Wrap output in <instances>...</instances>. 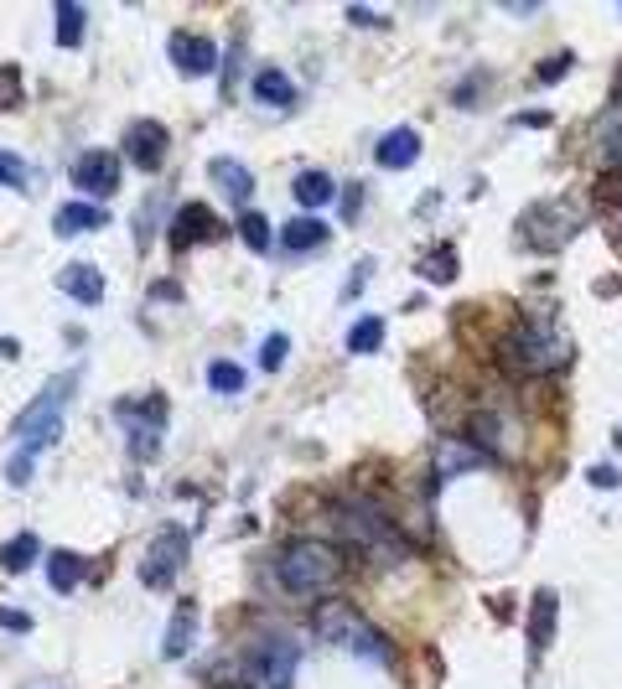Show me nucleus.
<instances>
[{"label": "nucleus", "instance_id": "1", "mask_svg": "<svg viewBox=\"0 0 622 689\" xmlns=\"http://www.w3.org/2000/svg\"><path fill=\"white\" fill-rule=\"evenodd\" d=\"M275 585L286 591V597L296 601H312V597H327L337 581H343V570H348V560H343V550L327 540H286L280 550H275Z\"/></svg>", "mask_w": 622, "mask_h": 689}, {"label": "nucleus", "instance_id": "2", "mask_svg": "<svg viewBox=\"0 0 622 689\" xmlns=\"http://www.w3.org/2000/svg\"><path fill=\"white\" fill-rule=\"evenodd\" d=\"M337 529H343L348 550H358L364 560H374V565H399V560L411 554V544H405L399 524L379 509V503H368V498L343 503V509H337Z\"/></svg>", "mask_w": 622, "mask_h": 689}, {"label": "nucleus", "instance_id": "3", "mask_svg": "<svg viewBox=\"0 0 622 689\" xmlns=\"http://www.w3.org/2000/svg\"><path fill=\"white\" fill-rule=\"evenodd\" d=\"M312 632H317L322 643L343 648L353 659L364 663H389V638H384L374 622H368L358 607L348 601H317V612H312Z\"/></svg>", "mask_w": 622, "mask_h": 689}, {"label": "nucleus", "instance_id": "4", "mask_svg": "<svg viewBox=\"0 0 622 689\" xmlns=\"http://www.w3.org/2000/svg\"><path fill=\"white\" fill-rule=\"evenodd\" d=\"M571 343L555 322H519L509 337H503V368L509 374H550L561 368Z\"/></svg>", "mask_w": 622, "mask_h": 689}, {"label": "nucleus", "instance_id": "5", "mask_svg": "<svg viewBox=\"0 0 622 689\" xmlns=\"http://www.w3.org/2000/svg\"><path fill=\"white\" fill-rule=\"evenodd\" d=\"M296 663H302V648L290 643L286 632H265L239 659V689H290Z\"/></svg>", "mask_w": 622, "mask_h": 689}, {"label": "nucleus", "instance_id": "6", "mask_svg": "<svg viewBox=\"0 0 622 689\" xmlns=\"http://www.w3.org/2000/svg\"><path fill=\"white\" fill-rule=\"evenodd\" d=\"M78 378H58V384H47L37 400H31L27 410H21V420H16V435H21V446L37 451V446H52L62 431V405H68V394H73Z\"/></svg>", "mask_w": 622, "mask_h": 689}, {"label": "nucleus", "instance_id": "7", "mask_svg": "<svg viewBox=\"0 0 622 689\" xmlns=\"http://www.w3.org/2000/svg\"><path fill=\"white\" fill-rule=\"evenodd\" d=\"M519 234H524V244H530V249L555 255L561 244H571L581 234V213L571 208V203H534V208L524 213Z\"/></svg>", "mask_w": 622, "mask_h": 689}, {"label": "nucleus", "instance_id": "8", "mask_svg": "<svg viewBox=\"0 0 622 689\" xmlns=\"http://www.w3.org/2000/svg\"><path fill=\"white\" fill-rule=\"evenodd\" d=\"M182 560H187V534L182 529H161L151 550H146V560H140V581L151 591H167L177 581V570H182Z\"/></svg>", "mask_w": 622, "mask_h": 689}, {"label": "nucleus", "instance_id": "9", "mask_svg": "<svg viewBox=\"0 0 622 689\" xmlns=\"http://www.w3.org/2000/svg\"><path fill=\"white\" fill-rule=\"evenodd\" d=\"M208 239H224L218 213H213L208 203H187V208H177V218H171V249H198V244H208Z\"/></svg>", "mask_w": 622, "mask_h": 689}, {"label": "nucleus", "instance_id": "10", "mask_svg": "<svg viewBox=\"0 0 622 689\" xmlns=\"http://www.w3.org/2000/svg\"><path fill=\"white\" fill-rule=\"evenodd\" d=\"M73 181L93 197H109L120 187V156H115V150H83L73 166Z\"/></svg>", "mask_w": 622, "mask_h": 689}, {"label": "nucleus", "instance_id": "11", "mask_svg": "<svg viewBox=\"0 0 622 689\" xmlns=\"http://www.w3.org/2000/svg\"><path fill=\"white\" fill-rule=\"evenodd\" d=\"M125 150H130V161H136V166H146V171H156V166L167 161V150H171L167 125H156V120H140V125H130V140H125Z\"/></svg>", "mask_w": 622, "mask_h": 689}, {"label": "nucleus", "instance_id": "12", "mask_svg": "<svg viewBox=\"0 0 622 689\" xmlns=\"http://www.w3.org/2000/svg\"><path fill=\"white\" fill-rule=\"evenodd\" d=\"M374 161H379L384 171H405V166H415V161H421V130L395 125V130L374 146Z\"/></svg>", "mask_w": 622, "mask_h": 689}, {"label": "nucleus", "instance_id": "13", "mask_svg": "<svg viewBox=\"0 0 622 689\" xmlns=\"http://www.w3.org/2000/svg\"><path fill=\"white\" fill-rule=\"evenodd\" d=\"M483 446L477 441H441L436 446V488L446 478H462V472H472V466H483Z\"/></svg>", "mask_w": 622, "mask_h": 689}, {"label": "nucleus", "instance_id": "14", "mask_svg": "<svg viewBox=\"0 0 622 689\" xmlns=\"http://www.w3.org/2000/svg\"><path fill=\"white\" fill-rule=\"evenodd\" d=\"M280 244H286L290 255H317L322 244H327V224H322L317 213H302V218H290L280 228Z\"/></svg>", "mask_w": 622, "mask_h": 689}, {"label": "nucleus", "instance_id": "15", "mask_svg": "<svg viewBox=\"0 0 622 689\" xmlns=\"http://www.w3.org/2000/svg\"><path fill=\"white\" fill-rule=\"evenodd\" d=\"M171 62L182 68V73H213V62H218V47L208 37H171Z\"/></svg>", "mask_w": 622, "mask_h": 689}, {"label": "nucleus", "instance_id": "16", "mask_svg": "<svg viewBox=\"0 0 622 689\" xmlns=\"http://www.w3.org/2000/svg\"><path fill=\"white\" fill-rule=\"evenodd\" d=\"M58 285L78 301V306H93V301H105V270H99V265H68V270L58 275Z\"/></svg>", "mask_w": 622, "mask_h": 689}, {"label": "nucleus", "instance_id": "17", "mask_svg": "<svg viewBox=\"0 0 622 689\" xmlns=\"http://www.w3.org/2000/svg\"><path fill=\"white\" fill-rule=\"evenodd\" d=\"M255 99L265 109H290L296 105V83H290L280 68H259L255 73Z\"/></svg>", "mask_w": 622, "mask_h": 689}, {"label": "nucleus", "instance_id": "18", "mask_svg": "<svg viewBox=\"0 0 622 689\" xmlns=\"http://www.w3.org/2000/svg\"><path fill=\"white\" fill-rule=\"evenodd\" d=\"M192 638H198V607L192 601H182L177 607V617H171V628H167V659H182L187 648H192Z\"/></svg>", "mask_w": 622, "mask_h": 689}, {"label": "nucleus", "instance_id": "19", "mask_svg": "<svg viewBox=\"0 0 622 689\" xmlns=\"http://www.w3.org/2000/svg\"><path fill=\"white\" fill-rule=\"evenodd\" d=\"M99 224H109V208H93V203H62L58 218H52L58 234H83V228H99Z\"/></svg>", "mask_w": 622, "mask_h": 689}, {"label": "nucleus", "instance_id": "20", "mask_svg": "<svg viewBox=\"0 0 622 689\" xmlns=\"http://www.w3.org/2000/svg\"><path fill=\"white\" fill-rule=\"evenodd\" d=\"M213 181L228 193V203H249V193H255V177H249L239 161H228V156L213 161Z\"/></svg>", "mask_w": 622, "mask_h": 689}, {"label": "nucleus", "instance_id": "21", "mask_svg": "<svg viewBox=\"0 0 622 689\" xmlns=\"http://www.w3.org/2000/svg\"><path fill=\"white\" fill-rule=\"evenodd\" d=\"M290 193H296V203H302V208H327V197H333V177L312 166V171H302V177L290 181Z\"/></svg>", "mask_w": 622, "mask_h": 689}, {"label": "nucleus", "instance_id": "22", "mask_svg": "<svg viewBox=\"0 0 622 689\" xmlns=\"http://www.w3.org/2000/svg\"><path fill=\"white\" fill-rule=\"evenodd\" d=\"M550 628H555V591H534V622H530V643H534V653H545Z\"/></svg>", "mask_w": 622, "mask_h": 689}, {"label": "nucleus", "instance_id": "23", "mask_svg": "<svg viewBox=\"0 0 622 689\" xmlns=\"http://www.w3.org/2000/svg\"><path fill=\"white\" fill-rule=\"evenodd\" d=\"M83 554H73V550H58L52 554V565H47V575H52V591H73L78 581H83Z\"/></svg>", "mask_w": 622, "mask_h": 689}, {"label": "nucleus", "instance_id": "24", "mask_svg": "<svg viewBox=\"0 0 622 689\" xmlns=\"http://www.w3.org/2000/svg\"><path fill=\"white\" fill-rule=\"evenodd\" d=\"M37 550H42V544H37V534H16V540L0 544V565L11 570V575H21V570L37 560Z\"/></svg>", "mask_w": 622, "mask_h": 689}, {"label": "nucleus", "instance_id": "25", "mask_svg": "<svg viewBox=\"0 0 622 689\" xmlns=\"http://www.w3.org/2000/svg\"><path fill=\"white\" fill-rule=\"evenodd\" d=\"M421 280H456V255L452 244H436V255H421Z\"/></svg>", "mask_w": 622, "mask_h": 689}, {"label": "nucleus", "instance_id": "26", "mask_svg": "<svg viewBox=\"0 0 622 689\" xmlns=\"http://www.w3.org/2000/svg\"><path fill=\"white\" fill-rule=\"evenodd\" d=\"M239 239L255 249V255H270V218L265 213H244L239 218Z\"/></svg>", "mask_w": 622, "mask_h": 689}, {"label": "nucleus", "instance_id": "27", "mask_svg": "<svg viewBox=\"0 0 622 689\" xmlns=\"http://www.w3.org/2000/svg\"><path fill=\"white\" fill-rule=\"evenodd\" d=\"M78 37H83V6L78 0H58V42L78 47Z\"/></svg>", "mask_w": 622, "mask_h": 689}, {"label": "nucleus", "instance_id": "28", "mask_svg": "<svg viewBox=\"0 0 622 689\" xmlns=\"http://www.w3.org/2000/svg\"><path fill=\"white\" fill-rule=\"evenodd\" d=\"M379 343H384V322H379V316H364V322H353L348 353H374Z\"/></svg>", "mask_w": 622, "mask_h": 689}, {"label": "nucleus", "instance_id": "29", "mask_svg": "<svg viewBox=\"0 0 622 689\" xmlns=\"http://www.w3.org/2000/svg\"><path fill=\"white\" fill-rule=\"evenodd\" d=\"M596 140H602L608 156H622V105H612L608 115L596 120Z\"/></svg>", "mask_w": 622, "mask_h": 689}, {"label": "nucleus", "instance_id": "30", "mask_svg": "<svg viewBox=\"0 0 622 689\" xmlns=\"http://www.w3.org/2000/svg\"><path fill=\"white\" fill-rule=\"evenodd\" d=\"M208 384H213L218 394H239V390H244V368H239V363H224V358H218V363L208 368Z\"/></svg>", "mask_w": 622, "mask_h": 689}, {"label": "nucleus", "instance_id": "31", "mask_svg": "<svg viewBox=\"0 0 622 689\" xmlns=\"http://www.w3.org/2000/svg\"><path fill=\"white\" fill-rule=\"evenodd\" d=\"M0 181H6V187H21V193H27V187H31L27 161H21V156H11V150H0Z\"/></svg>", "mask_w": 622, "mask_h": 689}, {"label": "nucleus", "instance_id": "32", "mask_svg": "<svg viewBox=\"0 0 622 689\" xmlns=\"http://www.w3.org/2000/svg\"><path fill=\"white\" fill-rule=\"evenodd\" d=\"M286 353H290V343H286V332H275V337H265V347H259V368H280L286 363Z\"/></svg>", "mask_w": 622, "mask_h": 689}, {"label": "nucleus", "instance_id": "33", "mask_svg": "<svg viewBox=\"0 0 622 689\" xmlns=\"http://www.w3.org/2000/svg\"><path fill=\"white\" fill-rule=\"evenodd\" d=\"M596 203H602V208H622V166L596 181Z\"/></svg>", "mask_w": 622, "mask_h": 689}, {"label": "nucleus", "instance_id": "34", "mask_svg": "<svg viewBox=\"0 0 622 689\" xmlns=\"http://www.w3.org/2000/svg\"><path fill=\"white\" fill-rule=\"evenodd\" d=\"M11 105H21V73L0 62V109H11Z\"/></svg>", "mask_w": 622, "mask_h": 689}, {"label": "nucleus", "instance_id": "35", "mask_svg": "<svg viewBox=\"0 0 622 689\" xmlns=\"http://www.w3.org/2000/svg\"><path fill=\"white\" fill-rule=\"evenodd\" d=\"M6 482H16V488H21V482H31V451L27 446H21L11 462H6Z\"/></svg>", "mask_w": 622, "mask_h": 689}, {"label": "nucleus", "instance_id": "36", "mask_svg": "<svg viewBox=\"0 0 622 689\" xmlns=\"http://www.w3.org/2000/svg\"><path fill=\"white\" fill-rule=\"evenodd\" d=\"M0 628H6V632H27V628H31V612H16V607H0Z\"/></svg>", "mask_w": 622, "mask_h": 689}, {"label": "nucleus", "instance_id": "37", "mask_svg": "<svg viewBox=\"0 0 622 689\" xmlns=\"http://www.w3.org/2000/svg\"><path fill=\"white\" fill-rule=\"evenodd\" d=\"M565 68H571V52H561V58H545V62H540V73H534V78H540V83H550V78H561Z\"/></svg>", "mask_w": 622, "mask_h": 689}, {"label": "nucleus", "instance_id": "38", "mask_svg": "<svg viewBox=\"0 0 622 689\" xmlns=\"http://www.w3.org/2000/svg\"><path fill=\"white\" fill-rule=\"evenodd\" d=\"M592 482L596 488H612V482H618V466H592Z\"/></svg>", "mask_w": 622, "mask_h": 689}, {"label": "nucleus", "instance_id": "39", "mask_svg": "<svg viewBox=\"0 0 622 689\" xmlns=\"http://www.w3.org/2000/svg\"><path fill=\"white\" fill-rule=\"evenodd\" d=\"M348 21H358V27H379V16L374 11H348Z\"/></svg>", "mask_w": 622, "mask_h": 689}, {"label": "nucleus", "instance_id": "40", "mask_svg": "<svg viewBox=\"0 0 622 689\" xmlns=\"http://www.w3.org/2000/svg\"><path fill=\"white\" fill-rule=\"evenodd\" d=\"M612 93H618V105H622V68H618V78H612Z\"/></svg>", "mask_w": 622, "mask_h": 689}]
</instances>
